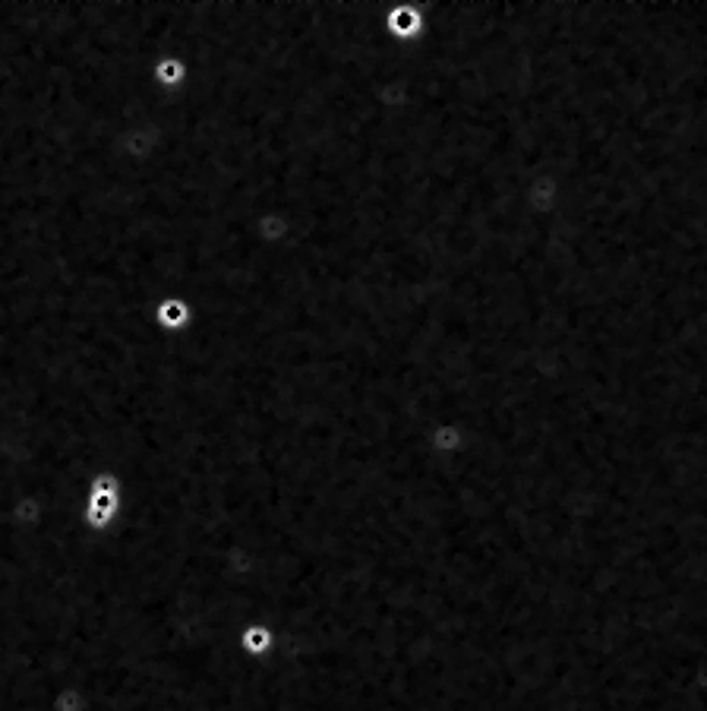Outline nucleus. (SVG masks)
Instances as JSON below:
<instances>
[{"mask_svg":"<svg viewBox=\"0 0 707 711\" xmlns=\"http://www.w3.org/2000/svg\"><path fill=\"white\" fill-rule=\"evenodd\" d=\"M269 645V632L266 629H250L247 632V648L250 651H259V648H266Z\"/></svg>","mask_w":707,"mask_h":711,"instance_id":"f257e3e1","label":"nucleus"}]
</instances>
